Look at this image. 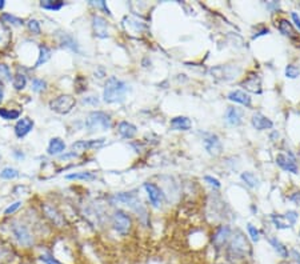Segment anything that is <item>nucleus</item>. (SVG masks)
Returning a JSON list of instances; mask_svg holds the SVG:
<instances>
[{
    "instance_id": "obj_1",
    "label": "nucleus",
    "mask_w": 300,
    "mask_h": 264,
    "mask_svg": "<svg viewBox=\"0 0 300 264\" xmlns=\"http://www.w3.org/2000/svg\"><path fill=\"white\" fill-rule=\"evenodd\" d=\"M251 253L250 243L247 242L246 236L242 232H237L236 235L232 236L231 242L226 248V260L231 264L242 263L247 259Z\"/></svg>"
},
{
    "instance_id": "obj_2",
    "label": "nucleus",
    "mask_w": 300,
    "mask_h": 264,
    "mask_svg": "<svg viewBox=\"0 0 300 264\" xmlns=\"http://www.w3.org/2000/svg\"><path fill=\"white\" fill-rule=\"evenodd\" d=\"M127 91V83L112 76V78H110L107 80L106 87H104V92H103V99H104L106 103H117V102H123Z\"/></svg>"
},
{
    "instance_id": "obj_3",
    "label": "nucleus",
    "mask_w": 300,
    "mask_h": 264,
    "mask_svg": "<svg viewBox=\"0 0 300 264\" xmlns=\"http://www.w3.org/2000/svg\"><path fill=\"white\" fill-rule=\"evenodd\" d=\"M112 120H111L110 115L102 111H94L88 115V118L85 120V127L91 132L95 131H107L111 128Z\"/></svg>"
},
{
    "instance_id": "obj_4",
    "label": "nucleus",
    "mask_w": 300,
    "mask_h": 264,
    "mask_svg": "<svg viewBox=\"0 0 300 264\" xmlns=\"http://www.w3.org/2000/svg\"><path fill=\"white\" fill-rule=\"evenodd\" d=\"M242 72V68L233 64H226V65H218V67L212 68L211 75L220 82H230L236 79Z\"/></svg>"
},
{
    "instance_id": "obj_5",
    "label": "nucleus",
    "mask_w": 300,
    "mask_h": 264,
    "mask_svg": "<svg viewBox=\"0 0 300 264\" xmlns=\"http://www.w3.org/2000/svg\"><path fill=\"white\" fill-rule=\"evenodd\" d=\"M75 104H76V100H75L74 96H71V95H62V96L56 97V99L51 100L50 108L52 111H55V112H57V114L66 115L72 111Z\"/></svg>"
},
{
    "instance_id": "obj_6",
    "label": "nucleus",
    "mask_w": 300,
    "mask_h": 264,
    "mask_svg": "<svg viewBox=\"0 0 300 264\" xmlns=\"http://www.w3.org/2000/svg\"><path fill=\"white\" fill-rule=\"evenodd\" d=\"M11 231H12V236L18 242L19 246L25 247V248L32 247V244H34V236L31 235V232H29V229L25 225L14 224L11 227Z\"/></svg>"
},
{
    "instance_id": "obj_7",
    "label": "nucleus",
    "mask_w": 300,
    "mask_h": 264,
    "mask_svg": "<svg viewBox=\"0 0 300 264\" xmlns=\"http://www.w3.org/2000/svg\"><path fill=\"white\" fill-rule=\"evenodd\" d=\"M113 199L117 200V202H122L123 204L131 207L132 210H135L141 216H145V208L143 207V204L140 203V200L138 199V196L135 193H127V192H122L116 193Z\"/></svg>"
},
{
    "instance_id": "obj_8",
    "label": "nucleus",
    "mask_w": 300,
    "mask_h": 264,
    "mask_svg": "<svg viewBox=\"0 0 300 264\" xmlns=\"http://www.w3.org/2000/svg\"><path fill=\"white\" fill-rule=\"evenodd\" d=\"M113 228L120 235H127L131 229V219L123 211H116L112 216Z\"/></svg>"
},
{
    "instance_id": "obj_9",
    "label": "nucleus",
    "mask_w": 300,
    "mask_h": 264,
    "mask_svg": "<svg viewBox=\"0 0 300 264\" xmlns=\"http://www.w3.org/2000/svg\"><path fill=\"white\" fill-rule=\"evenodd\" d=\"M203 144L209 155L212 156H219L223 152V144L220 142L219 136L215 134H204L203 135Z\"/></svg>"
},
{
    "instance_id": "obj_10",
    "label": "nucleus",
    "mask_w": 300,
    "mask_h": 264,
    "mask_svg": "<svg viewBox=\"0 0 300 264\" xmlns=\"http://www.w3.org/2000/svg\"><path fill=\"white\" fill-rule=\"evenodd\" d=\"M231 238V227L230 225H220L215 231V234L212 235V244L216 250H220L226 246L227 242Z\"/></svg>"
},
{
    "instance_id": "obj_11",
    "label": "nucleus",
    "mask_w": 300,
    "mask_h": 264,
    "mask_svg": "<svg viewBox=\"0 0 300 264\" xmlns=\"http://www.w3.org/2000/svg\"><path fill=\"white\" fill-rule=\"evenodd\" d=\"M144 188L147 191L148 199L154 207L159 208L164 202V193L159 187L154 184V183H144Z\"/></svg>"
},
{
    "instance_id": "obj_12",
    "label": "nucleus",
    "mask_w": 300,
    "mask_h": 264,
    "mask_svg": "<svg viewBox=\"0 0 300 264\" xmlns=\"http://www.w3.org/2000/svg\"><path fill=\"white\" fill-rule=\"evenodd\" d=\"M92 27H94V31H95V36L102 38V39L108 38V24H107V20L104 18L95 15L92 18Z\"/></svg>"
},
{
    "instance_id": "obj_13",
    "label": "nucleus",
    "mask_w": 300,
    "mask_h": 264,
    "mask_svg": "<svg viewBox=\"0 0 300 264\" xmlns=\"http://www.w3.org/2000/svg\"><path fill=\"white\" fill-rule=\"evenodd\" d=\"M276 164L279 166L282 170H284V171L287 172H292V174H297V166L296 163H295V159H293L292 156L288 157L287 155H283V154H279L278 156H276Z\"/></svg>"
},
{
    "instance_id": "obj_14",
    "label": "nucleus",
    "mask_w": 300,
    "mask_h": 264,
    "mask_svg": "<svg viewBox=\"0 0 300 264\" xmlns=\"http://www.w3.org/2000/svg\"><path fill=\"white\" fill-rule=\"evenodd\" d=\"M252 125H254L255 129L258 131H264V129H271L274 127V123H272L271 119H268L267 116H264L263 114L258 112L252 116Z\"/></svg>"
},
{
    "instance_id": "obj_15",
    "label": "nucleus",
    "mask_w": 300,
    "mask_h": 264,
    "mask_svg": "<svg viewBox=\"0 0 300 264\" xmlns=\"http://www.w3.org/2000/svg\"><path fill=\"white\" fill-rule=\"evenodd\" d=\"M242 87L254 93H261V80L259 75L256 74H251L244 82H242Z\"/></svg>"
},
{
    "instance_id": "obj_16",
    "label": "nucleus",
    "mask_w": 300,
    "mask_h": 264,
    "mask_svg": "<svg viewBox=\"0 0 300 264\" xmlns=\"http://www.w3.org/2000/svg\"><path fill=\"white\" fill-rule=\"evenodd\" d=\"M226 121L231 125H240L243 123V111L236 107H228L226 111Z\"/></svg>"
},
{
    "instance_id": "obj_17",
    "label": "nucleus",
    "mask_w": 300,
    "mask_h": 264,
    "mask_svg": "<svg viewBox=\"0 0 300 264\" xmlns=\"http://www.w3.org/2000/svg\"><path fill=\"white\" fill-rule=\"evenodd\" d=\"M32 128H34V121L29 118H23L15 125V134L18 138H24L32 131Z\"/></svg>"
},
{
    "instance_id": "obj_18",
    "label": "nucleus",
    "mask_w": 300,
    "mask_h": 264,
    "mask_svg": "<svg viewBox=\"0 0 300 264\" xmlns=\"http://www.w3.org/2000/svg\"><path fill=\"white\" fill-rule=\"evenodd\" d=\"M227 97L231 100V102H235V103H239L242 106H246V107H251V97L248 93H246L244 91H239V89H235V91H231Z\"/></svg>"
},
{
    "instance_id": "obj_19",
    "label": "nucleus",
    "mask_w": 300,
    "mask_h": 264,
    "mask_svg": "<svg viewBox=\"0 0 300 264\" xmlns=\"http://www.w3.org/2000/svg\"><path fill=\"white\" fill-rule=\"evenodd\" d=\"M104 140L106 139H96V140H80V142H76V143L72 144V150L76 151H83L89 150V148H99L104 144Z\"/></svg>"
},
{
    "instance_id": "obj_20",
    "label": "nucleus",
    "mask_w": 300,
    "mask_h": 264,
    "mask_svg": "<svg viewBox=\"0 0 300 264\" xmlns=\"http://www.w3.org/2000/svg\"><path fill=\"white\" fill-rule=\"evenodd\" d=\"M191 127L192 123L187 116H176L171 120V128L175 131H188Z\"/></svg>"
},
{
    "instance_id": "obj_21",
    "label": "nucleus",
    "mask_w": 300,
    "mask_h": 264,
    "mask_svg": "<svg viewBox=\"0 0 300 264\" xmlns=\"http://www.w3.org/2000/svg\"><path fill=\"white\" fill-rule=\"evenodd\" d=\"M268 243L271 244L274 251H275L282 259H288V257H290V251H288V248H287L278 238H269Z\"/></svg>"
},
{
    "instance_id": "obj_22",
    "label": "nucleus",
    "mask_w": 300,
    "mask_h": 264,
    "mask_svg": "<svg viewBox=\"0 0 300 264\" xmlns=\"http://www.w3.org/2000/svg\"><path fill=\"white\" fill-rule=\"evenodd\" d=\"M117 131H119V134L123 136L124 139H132L136 135L138 129H136L134 124H131L128 121H122L119 127H117Z\"/></svg>"
},
{
    "instance_id": "obj_23",
    "label": "nucleus",
    "mask_w": 300,
    "mask_h": 264,
    "mask_svg": "<svg viewBox=\"0 0 300 264\" xmlns=\"http://www.w3.org/2000/svg\"><path fill=\"white\" fill-rule=\"evenodd\" d=\"M66 150V143L59 138H53L48 144V154L50 155H59Z\"/></svg>"
},
{
    "instance_id": "obj_24",
    "label": "nucleus",
    "mask_w": 300,
    "mask_h": 264,
    "mask_svg": "<svg viewBox=\"0 0 300 264\" xmlns=\"http://www.w3.org/2000/svg\"><path fill=\"white\" fill-rule=\"evenodd\" d=\"M271 220L278 229H287V228H290V227H292L290 220L286 218V215L274 214L271 215Z\"/></svg>"
},
{
    "instance_id": "obj_25",
    "label": "nucleus",
    "mask_w": 300,
    "mask_h": 264,
    "mask_svg": "<svg viewBox=\"0 0 300 264\" xmlns=\"http://www.w3.org/2000/svg\"><path fill=\"white\" fill-rule=\"evenodd\" d=\"M278 28H279V32L282 34V35L288 36V38H291V39H293V38L296 36L295 35V29H293L292 24H291L287 19H282V20H279Z\"/></svg>"
},
{
    "instance_id": "obj_26",
    "label": "nucleus",
    "mask_w": 300,
    "mask_h": 264,
    "mask_svg": "<svg viewBox=\"0 0 300 264\" xmlns=\"http://www.w3.org/2000/svg\"><path fill=\"white\" fill-rule=\"evenodd\" d=\"M44 212H46L47 216H48V218L52 220V223H55L57 227H62V225H63V216H62L55 208L47 204V206H44Z\"/></svg>"
},
{
    "instance_id": "obj_27",
    "label": "nucleus",
    "mask_w": 300,
    "mask_h": 264,
    "mask_svg": "<svg viewBox=\"0 0 300 264\" xmlns=\"http://www.w3.org/2000/svg\"><path fill=\"white\" fill-rule=\"evenodd\" d=\"M40 7L48 11H59L64 7V2L62 0H43L40 2Z\"/></svg>"
},
{
    "instance_id": "obj_28",
    "label": "nucleus",
    "mask_w": 300,
    "mask_h": 264,
    "mask_svg": "<svg viewBox=\"0 0 300 264\" xmlns=\"http://www.w3.org/2000/svg\"><path fill=\"white\" fill-rule=\"evenodd\" d=\"M242 180H243L248 187H251V188H256V187L260 186V180H259L258 176L255 175V174H252V172H243V174H242Z\"/></svg>"
},
{
    "instance_id": "obj_29",
    "label": "nucleus",
    "mask_w": 300,
    "mask_h": 264,
    "mask_svg": "<svg viewBox=\"0 0 300 264\" xmlns=\"http://www.w3.org/2000/svg\"><path fill=\"white\" fill-rule=\"evenodd\" d=\"M51 57V50L47 46H40L39 50V57H38V61L35 63V67H40L42 64L47 63L50 60Z\"/></svg>"
},
{
    "instance_id": "obj_30",
    "label": "nucleus",
    "mask_w": 300,
    "mask_h": 264,
    "mask_svg": "<svg viewBox=\"0 0 300 264\" xmlns=\"http://www.w3.org/2000/svg\"><path fill=\"white\" fill-rule=\"evenodd\" d=\"M66 178L68 180H95L96 176L91 172H78V174H70Z\"/></svg>"
},
{
    "instance_id": "obj_31",
    "label": "nucleus",
    "mask_w": 300,
    "mask_h": 264,
    "mask_svg": "<svg viewBox=\"0 0 300 264\" xmlns=\"http://www.w3.org/2000/svg\"><path fill=\"white\" fill-rule=\"evenodd\" d=\"M0 116H2L4 120H15V119H19V116H20V111L0 108Z\"/></svg>"
},
{
    "instance_id": "obj_32",
    "label": "nucleus",
    "mask_w": 300,
    "mask_h": 264,
    "mask_svg": "<svg viewBox=\"0 0 300 264\" xmlns=\"http://www.w3.org/2000/svg\"><path fill=\"white\" fill-rule=\"evenodd\" d=\"M11 34L3 23H0V47H6L10 43Z\"/></svg>"
},
{
    "instance_id": "obj_33",
    "label": "nucleus",
    "mask_w": 300,
    "mask_h": 264,
    "mask_svg": "<svg viewBox=\"0 0 300 264\" xmlns=\"http://www.w3.org/2000/svg\"><path fill=\"white\" fill-rule=\"evenodd\" d=\"M40 261H43V264H63L62 261L57 259V257H55L52 255V253L50 252H46V253H42L39 256Z\"/></svg>"
},
{
    "instance_id": "obj_34",
    "label": "nucleus",
    "mask_w": 300,
    "mask_h": 264,
    "mask_svg": "<svg viewBox=\"0 0 300 264\" xmlns=\"http://www.w3.org/2000/svg\"><path fill=\"white\" fill-rule=\"evenodd\" d=\"M18 176H19L18 170H15V168H11V167L4 168L3 171L0 172V178L7 179V180H11V179L18 178Z\"/></svg>"
},
{
    "instance_id": "obj_35",
    "label": "nucleus",
    "mask_w": 300,
    "mask_h": 264,
    "mask_svg": "<svg viewBox=\"0 0 300 264\" xmlns=\"http://www.w3.org/2000/svg\"><path fill=\"white\" fill-rule=\"evenodd\" d=\"M12 84L16 89H23L27 84V78H25L23 74H18V75L14 76V80H12Z\"/></svg>"
},
{
    "instance_id": "obj_36",
    "label": "nucleus",
    "mask_w": 300,
    "mask_h": 264,
    "mask_svg": "<svg viewBox=\"0 0 300 264\" xmlns=\"http://www.w3.org/2000/svg\"><path fill=\"white\" fill-rule=\"evenodd\" d=\"M62 44H63L64 47H68V48H71L72 51H76V52H79V47H78V43L75 42L71 36L66 35L63 36V39H62Z\"/></svg>"
},
{
    "instance_id": "obj_37",
    "label": "nucleus",
    "mask_w": 300,
    "mask_h": 264,
    "mask_svg": "<svg viewBox=\"0 0 300 264\" xmlns=\"http://www.w3.org/2000/svg\"><path fill=\"white\" fill-rule=\"evenodd\" d=\"M11 80V71L8 65L0 64V83H6Z\"/></svg>"
},
{
    "instance_id": "obj_38",
    "label": "nucleus",
    "mask_w": 300,
    "mask_h": 264,
    "mask_svg": "<svg viewBox=\"0 0 300 264\" xmlns=\"http://www.w3.org/2000/svg\"><path fill=\"white\" fill-rule=\"evenodd\" d=\"M247 231H248V235H250V238L252 242L258 243L259 240H260V232H259V229L256 228L255 225L247 224Z\"/></svg>"
},
{
    "instance_id": "obj_39",
    "label": "nucleus",
    "mask_w": 300,
    "mask_h": 264,
    "mask_svg": "<svg viewBox=\"0 0 300 264\" xmlns=\"http://www.w3.org/2000/svg\"><path fill=\"white\" fill-rule=\"evenodd\" d=\"M2 20H3L4 23H10V24H15V25L23 24V20H21V19L16 18V16H14V15H10V14L2 15Z\"/></svg>"
},
{
    "instance_id": "obj_40",
    "label": "nucleus",
    "mask_w": 300,
    "mask_h": 264,
    "mask_svg": "<svg viewBox=\"0 0 300 264\" xmlns=\"http://www.w3.org/2000/svg\"><path fill=\"white\" fill-rule=\"evenodd\" d=\"M300 75V70L293 64H288L286 67V76L290 79H296Z\"/></svg>"
},
{
    "instance_id": "obj_41",
    "label": "nucleus",
    "mask_w": 300,
    "mask_h": 264,
    "mask_svg": "<svg viewBox=\"0 0 300 264\" xmlns=\"http://www.w3.org/2000/svg\"><path fill=\"white\" fill-rule=\"evenodd\" d=\"M47 87V83L43 80V79H34L32 80V89L36 91V92H42L44 91Z\"/></svg>"
},
{
    "instance_id": "obj_42",
    "label": "nucleus",
    "mask_w": 300,
    "mask_h": 264,
    "mask_svg": "<svg viewBox=\"0 0 300 264\" xmlns=\"http://www.w3.org/2000/svg\"><path fill=\"white\" fill-rule=\"evenodd\" d=\"M28 28L29 31L35 34V35H39L40 34V24L38 20H32L31 19V20L28 22Z\"/></svg>"
},
{
    "instance_id": "obj_43",
    "label": "nucleus",
    "mask_w": 300,
    "mask_h": 264,
    "mask_svg": "<svg viewBox=\"0 0 300 264\" xmlns=\"http://www.w3.org/2000/svg\"><path fill=\"white\" fill-rule=\"evenodd\" d=\"M204 180L205 182H208L209 186L215 187V188H220V186H222L219 180L215 178H212V176H204Z\"/></svg>"
},
{
    "instance_id": "obj_44",
    "label": "nucleus",
    "mask_w": 300,
    "mask_h": 264,
    "mask_svg": "<svg viewBox=\"0 0 300 264\" xmlns=\"http://www.w3.org/2000/svg\"><path fill=\"white\" fill-rule=\"evenodd\" d=\"M20 206H21V203H20V202H16V203L11 204L10 207H8V208H6V211H4V214H6V215H11V214H14L15 211L18 210V208L20 207Z\"/></svg>"
},
{
    "instance_id": "obj_45",
    "label": "nucleus",
    "mask_w": 300,
    "mask_h": 264,
    "mask_svg": "<svg viewBox=\"0 0 300 264\" xmlns=\"http://www.w3.org/2000/svg\"><path fill=\"white\" fill-rule=\"evenodd\" d=\"M284 215H286V218L288 219V220H290L291 224H293V223L296 221L297 214L295 212V211H288V212H287V214H284Z\"/></svg>"
},
{
    "instance_id": "obj_46",
    "label": "nucleus",
    "mask_w": 300,
    "mask_h": 264,
    "mask_svg": "<svg viewBox=\"0 0 300 264\" xmlns=\"http://www.w3.org/2000/svg\"><path fill=\"white\" fill-rule=\"evenodd\" d=\"M290 256L292 257L293 260L296 261L297 264H300V252L297 250H291L290 251Z\"/></svg>"
},
{
    "instance_id": "obj_47",
    "label": "nucleus",
    "mask_w": 300,
    "mask_h": 264,
    "mask_svg": "<svg viewBox=\"0 0 300 264\" xmlns=\"http://www.w3.org/2000/svg\"><path fill=\"white\" fill-rule=\"evenodd\" d=\"M95 4H96V6H99V7L102 8V10H104V12H106L107 15H111L110 10H108V7H107L106 2H103V0H100V2H98V3H95Z\"/></svg>"
},
{
    "instance_id": "obj_48",
    "label": "nucleus",
    "mask_w": 300,
    "mask_h": 264,
    "mask_svg": "<svg viewBox=\"0 0 300 264\" xmlns=\"http://www.w3.org/2000/svg\"><path fill=\"white\" fill-rule=\"evenodd\" d=\"M291 16H292V20H293V23H295V25H296L297 28H299V31H300V18H299V15H297L296 12H292V14H291Z\"/></svg>"
},
{
    "instance_id": "obj_49",
    "label": "nucleus",
    "mask_w": 300,
    "mask_h": 264,
    "mask_svg": "<svg viewBox=\"0 0 300 264\" xmlns=\"http://www.w3.org/2000/svg\"><path fill=\"white\" fill-rule=\"evenodd\" d=\"M268 32H269L268 28H263L261 31H259L258 34H255V35L252 36V39H256V38H259V36H263V35H265V34H268Z\"/></svg>"
},
{
    "instance_id": "obj_50",
    "label": "nucleus",
    "mask_w": 300,
    "mask_h": 264,
    "mask_svg": "<svg viewBox=\"0 0 300 264\" xmlns=\"http://www.w3.org/2000/svg\"><path fill=\"white\" fill-rule=\"evenodd\" d=\"M292 202H296V203H300V192H296V193H293L292 196L290 197Z\"/></svg>"
},
{
    "instance_id": "obj_51",
    "label": "nucleus",
    "mask_w": 300,
    "mask_h": 264,
    "mask_svg": "<svg viewBox=\"0 0 300 264\" xmlns=\"http://www.w3.org/2000/svg\"><path fill=\"white\" fill-rule=\"evenodd\" d=\"M268 10H272V8H279V3L278 2H274V3H267L265 4Z\"/></svg>"
},
{
    "instance_id": "obj_52",
    "label": "nucleus",
    "mask_w": 300,
    "mask_h": 264,
    "mask_svg": "<svg viewBox=\"0 0 300 264\" xmlns=\"http://www.w3.org/2000/svg\"><path fill=\"white\" fill-rule=\"evenodd\" d=\"M3 96H4L3 88H2V86H0V103H2V100H3Z\"/></svg>"
},
{
    "instance_id": "obj_53",
    "label": "nucleus",
    "mask_w": 300,
    "mask_h": 264,
    "mask_svg": "<svg viewBox=\"0 0 300 264\" xmlns=\"http://www.w3.org/2000/svg\"><path fill=\"white\" fill-rule=\"evenodd\" d=\"M4 6H6V2H4V0H0V10H3Z\"/></svg>"
},
{
    "instance_id": "obj_54",
    "label": "nucleus",
    "mask_w": 300,
    "mask_h": 264,
    "mask_svg": "<svg viewBox=\"0 0 300 264\" xmlns=\"http://www.w3.org/2000/svg\"><path fill=\"white\" fill-rule=\"evenodd\" d=\"M3 256V251H2V248H0V257Z\"/></svg>"
},
{
    "instance_id": "obj_55",
    "label": "nucleus",
    "mask_w": 300,
    "mask_h": 264,
    "mask_svg": "<svg viewBox=\"0 0 300 264\" xmlns=\"http://www.w3.org/2000/svg\"><path fill=\"white\" fill-rule=\"evenodd\" d=\"M0 264H2V263H0Z\"/></svg>"
}]
</instances>
